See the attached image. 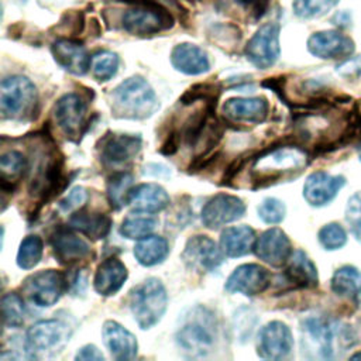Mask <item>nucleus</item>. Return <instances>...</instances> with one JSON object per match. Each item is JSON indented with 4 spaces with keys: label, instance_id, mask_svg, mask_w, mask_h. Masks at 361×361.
I'll return each mask as SVG.
<instances>
[{
    "label": "nucleus",
    "instance_id": "nucleus-48",
    "mask_svg": "<svg viewBox=\"0 0 361 361\" xmlns=\"http://www.w3.org/2000/svg\"><path fill=\"white\" fill-rule=\"evenodd\" d=\"M358 155H360V161H361V148H360V152H358Z\"/></svg>",
    "mask_w": 361,
    "mask_h": 361
},
{
    "label": "nucleus",
    "instance_id": "nucleus-28",
    "mask_svg": "<svg viewBox=\"0 0 361 361\" xmlns=\"http://www.w3.org/2000/svg\"><path fill=\"white\" fill-rule=\"evenodd\" d=\"M255 245V233L250 226L227 227L220 237V247L227 257L247 255Z\"/></svg>",
    "mask_w": 361,
    "mask_h": 361
},
{
    "label": "nucleus",
    "instance_id": "nucleus-8",
    "mask_svg": "<svg viewBox=\"0 0 361 361\" xmlns=\"http://www.w3.org/2000/svg\"><path fill=\"white\" fill-rule=\"evenodd\" d=\"M302 350L310 358L329 360L334 357L336 337L340 330L334 323L320 319L309 317L302 322Z\"/></svg>",
    "mask_w": 361,
    "mask_h": 361
},
{
    "label": "nucleus",
    "instance_id": "nucleus-47",
    "mask_svg": "<svg viewBox=\"0 0 361 361\" xmlns=\"http://www.w3.org/2000/svg\"><path fill=\"white\" fill-rule=\"evenodd\" d=\"M361 358V353H357V354H354L353 357H351V360H360Z\"/></svg>",
    "mask_w": 361,
    "mask_h": 361
},
{
    "label": "nucleus",
    "instance_id": "nucleus-36",
    "mask_svg": "<svg viewBox=\"0 0 361 361\" xmlns=\"http://www.w3.org/2000/svg\"><path fill=\"white\" fill-rule=\"evenodd\" d=\"M44 244L41 237L38 235H27L18 247L17 251V265L21 269H31L34 268L42 257Z\"/></svg>",
    "mask_w": 361,
    "mask_h": 361
},
{
    "label": "nucleus",
    "instance_id": "nucleus-22",
    "mask_svg": "<svg viewBox=\"0 0 361 361\" xmlns=\"http://www.w3.org/2000/svg\"><path fill=\"white\" fill-rule=\"evenodd\" d=\"M141 149V137L131 134H113L103 140L100 158L109 165L131 161Z\"/></svg>",
    "mask_w": 361,
    "mask_h": 361
},
{
    "label": "nucleus",
    "instance_id": "nucleus-29",
    "mask_svg": "<svg viewBox=\"0 0 361 361\" xmlns=\"http://www.w3.org/2000/svg\"><path fill=\"white\" fill-rule=\"evenodd\" d=\"M69 226L83 233L85 235L100 240L104 238L111 227V220L104 213H93V212H76L69 219Z\"/></svg>",
    "mask_w": 361,
    "mask_h": 361
},
{
    "label": "nucleus",
    "instance_id": "nucleus-3",
    "mask_svg": "<svg viewBox=\"0 0 361 361\" xmlns=\"http://www.w3.org/2000/svg\"><path fill=\"white\" fill-rule=\"evenodd\" d=\"M38 93L34 83L25 76L4 78L0 86V111L3 118L28 120L34 117Z\"/></svg>",
    "mask_w": 361,
    "mask_h": 361
},
{
    "label": "nucleus",
    "instance_id": "nucleus-43",
    "mask_svg": "<svg viewBox=\"0 0 361 361\" xmlns=\"http://www.w3.org/2000/svg\"><path fill=\"white\" fill-rule=\"evenodd\" d=\"M337 72L343 78H348V79L358 78L361 75V56H354V58L345 59L343 63H340L337 66Z\"/></svg>",
    "mask_w": 361,
    "mask_h": 361
},
{
    "label": "nucleus",
    "instance_id": "nucleus-1",
    "mask_svg": "<svg viewBox=\"0 0 361 361\" xmlns=\"http://www.w3.org/2000/svg\"><path fill=\"white\" fill-rule=\"evenodd\" d=\"M158 107L155 92L141 76L123 80L113 92V110L118 117L142 120L152 116Z\"/></svg>",
    "mask_w": 361,
    "mask_h": 361
},
{
    "label": "nucleus",
    "instance_id": "nucleus-40",
    "mask_svg": "<svg viewBox=\"0 0 361 361\" xmlns=\"http://www.w3.org/2000/svg\"><path fill=\"white\" fill-rule=\"evenodd\" d=\"M258 217L268 224H276L281 223L285 217L286 207L285 204L275 197H267L264 199L258 206Z\"/></svg>",
    "mask_w": 361,
    "mask_h": 361
},
{
    "label": "nucleus",
    "instance_id": "nucleus-45",
    "mask_svg": "<svg viewBox=\"0 0 361 361\" xmlns=\"http://www.w3.org/2000/svg\"><path fill=\"white\" fill-rule=\"evenodd\" d=\"M75 360H78V361H103L104 357L96 345L87 344V345H83L82 348L78 350V353L75 355Z\"/></svg>",
    "mask_w": 361,
    "mask_h": 361
},
{
    "label": "nucleus",
    "instance_id": "nucleus-18",
    "mask_svg": "<svg viewBox=\"0 0 361 361\" xmlns=\"http://www.w3.org/2000/svg\"><path fill=\"white\" fill-rule=\"evenodd\" d=\"M51 52L55 62L65 71L82 76L90 68L92 58L89 56L86 48L69 38H59L52 42Z\"/></svg>",
    "mask_w": 361,
    "mask_h": 361
},
{
    "label": "nucleus",
    "instance_id": "nucleus-41",
    "mask_svg": "<svg viewBox=\"0 0 361 361\" xmlns=\"http://www.w3.org/2000/svg\"><path fill=\"white\" fill-rule=\"evenodd\" d=\"M345 219H347V223L350 226L353 235L358 241H361V192L353 195L348 199Z\"/></svg>",
    "mask_w": 361,
    "mask_h": 361
},
{
    "label": "nucleus",
    "instance_id": "nucleus-21",
    "mask_svg": "<svg viewBox=\"0 0 361 361\" xmlns=\"http://www.w3.org/2000/svg\"><path fill=\"white\" fill-rule=\"evenodd\" d=\"M103 341L113 355V358L120 361L133 360L137 357L138 344L133 333L114 320H107L102 329Z\"/></svg>",
    "mask_w": 361,
    "mask_h": 361
},
{
    "label": "nucleus",
    "instance_id": "nucleus-6",
    "mask_svg": "<svg viewBox=\"0 0 361 361\" xmlns=\"http://www.w3.org/2000/svg\"><path fill=\"white\" fill-rule=\"evenodd\" d=\"M134 4L121 18V25L127 32L133 35H152L173 25L169 11L155 0H135Z\"/></svg>",
    "mask_w": 361,
    "mask_h": 361
},
{
    "label": "nucleus",
    "instance_id": "nucleus-16",
    "mask_svg": "<svg viewBox=\"0 0 361 361\" xmlns=\"http://www.w3.org/2000/svg\"><path fill=\"white\" fill-rule=\"evenodd\" d=\"M307 49L320 59L347 58L354 52V41L338 31H319L309 37Z\"/></svg>",
    "mask_w": 361,
    "mask_h": 361
},
{
    "label": "nucleus",
    "instance_id": "nucleus-11",
    "mask_svg": "<svg viewBox=\"0 0 361 361\" xmlns=\"http://www.w3.org/2000/svg\"><path fill=\"white\" fill-rule=\"evenodd\" d=\"M223 250L212 238L197 234L186 241L180 258L193 271L210 272L223 262Z\"/></svg>",
    "mask_w": 361,
    "mask_h": 361
},
{
    "label": "nucleus",
    "instance_id": "nucleus-39",
    "mask_svg": "<svg viewBox=\"0 0 361 361\" xmlns=\"http://www.w3.org/2000/svg\"><path fill=\"white\" fill-rule=\"evenodd\" d=\"M319 243L324 250H338L347 243L345 230L337 223H329L320 228Z\"/></svg>",
    "mask_w": 361,
    "mask_h": 361
},
{
    "label": "nucleus",
    "instance_id": "nucleus-37",
    "mask_svg": "<svg viewBox=\"0 0 361 361\" xmlns=\"http://www.w3.org/2000/svg\"><path fill=\"white\" fill-rule=\"evenodd\" d=\"M118 56L110 51H99L92 56L90 69L99 82L110 80L118 71Z\"/></svg>",
    "mask_w": 361,
    "mask_h": 361
},
{
    "label": "nucleus",
    "instance_id": "nucleus-33",
    "mask_svg": "<svg viewBox=\"0 0 361 361\" xmlns=\"http://www.w3.org/2000/svg\"><path fill=\"white\" fill-rule=\"evenodd\" d=\"M133 175L127 172H118L107 180V197L114 209H121L128 204V196L133 189Z\"/></svg>",
    "mask_w": 361,
    "mask_h": 361
},
{
    "label": "nucleus",
    "instance_id": "nucleus-30",
    "mask_svg": "<svg viewBox=\"0 0 361 361\" xmlns=\"http://www.w3.org/2000/svg\"><path fill=\"white\" fill-rule=\"evenodd\" d=\"M135 259L144 267H154L165 261L169 254V244L164 237L147 235L134 247Z\"/></svg>",
    "mask_w": 361,
    "mask_h": 361
},
{
    "label": "nucleus",
    "instance_id": "nucleus-46",
    "mask_svg": "<svg viewBox=\"0 0 361 361\" xmlns=\"http://www.w3.org/2000/svg\"><path fill=\"white\" fill-rule=\"evenodd\" d=\"M357 303H358V307H360V310H361V293L357 295Z\"/></svg>",
    "mask_w": 361,
    "mask_h": 361
},
{
    "label": "nucleus",
    "instance_id": "nucleus-42",
    "mask_svg": "<svg viewBox=\"0 0 361 361\" xmlns=\"http://www.w3.org/2000/svg\"><path fill=\"white\" fill-rule=\"evenodd\" d=\"M86 200H87V192H86V189L82 188V186H76V188H73V189L68 193V196H66L63 200H61L59 207H61V210H63V212H72V210L79 209Z\"/></svg>",
    "mask_w": 361,
    "mask_h": 361
},
{
    "label": "nucleus",
    "instance_id": "nucleus-17",
    "mask_svg": "<svg viewBox=\"0 0 361 361\" xmlns=\"http://www.w3.org/2000/svg\"><path fill=\"white\" fill-rule=\"evenodd\" d=\"M254 251L259 259L271 267L286 265L292 255V247L288 235L278 227L265 230L255 241Z\"/></svg>",
    "mask_w": 361,
    "mask_h": 361
},
{
    "label": "nucleus",
    "instance_id": "nucleus-23",
    "mask_svg": "<svg viewBox=\"0 0 361 361\" xmlns=\"http://www.w3.org/2000/svg\"><path fill=\"white\" fill-rule=\"evenodd\" d=\"M51 244L54 255L61 264H75L90 255V245L71 230L55 231Z\"/></svg>",
    "mask_w": 361,
    "mask_h": 361
},
{
    "label": "nucleus",
    "instance_id": "nucleus-34",
    "mask_svg": "<svg viewBox=\"0 0 361 361\" xmlns=\"http://www.w3.org/2000/svg\"><path fill=\"white\" fill-rule=\"evenodd\" d=\"M157 226V220L147 213L137 212V214L127 216L120 227V233L123 237L128 240H141L149 235Z\"/></svg>",
    "mask_w": 361,
    "mask_h": 361
},
{
    "label": "nucleus",
    "instance_id": "nucleus-15",
    "mask_svg": "<svg viewBox=\"0 0 361 361\" xmlns=\"http://www.w3.org/2000/svg\"><path fill=\"white\" fill-rule=\"evenodd\" d=\"M269 283L271 275L264 267L258 264H243L230 274L224 289L230 293L255 296L268 289Z\"/></svg>",
    "mask_w": 361,
    "mask_h": 361
},
{
    "label": "nucleus",
    "instance_id": "nucleus-27",
    "mask_svg": "<svg viewBox=\"0 0 361 361\" xmlns=\"http://www.w3.org/2000/svg\"><path fill=\"white\" fill-rule=\"evenodd\" d=\"M285 276L288 282L298 288H314L317 286V269L312 259L302 251L292 252L286 262Z\"/></svg>",
    "mask_w": 361,
    "mask_h": 361
},
{
    "label": "nucleus",
    "instance_id": "nucleus-10",
    "mask_svg": "<svg viewBox=\"0 0 361 361\" xmlns=\"http://www.w3.org/2000/svg\"><path fill=\"white\" fill-rule=\"evenodd\" d=\"M245 58L258 69L271 68L279 58V25L262 24L245 45Z\"/></svg>",
    "mask_w": 361,
    "mask_h": 361
},
{
    "label": "nucleus",
    "instance_id": "nucleus-5",
    "mask_svg": "<svg viewBox=\"0 0 361 361\" xmlns=\"http://www.w3.org/2000/svg\"><path fill=\"white\" fill-rule=\"evenodd\" d=\"M179 348L189 357L207 355L216 343V322L210 310L196 307L176 333Z\"/></svg>",
    "mask_w": 361,
    "mask_h": 361
},
{
    "label": "nucleus",
    "instance_id": "nucleus-9",
    "mask_svg": "<svg viewBox=\"0 0 361 361\" xmlns=\"http://www.w3.org/2000/svg\"><path fill=\"white\" fill-rule=\"evenodd\" d=\"M68 289L66 276L56 269L38 271L23 283V293L38 307H49L55 305Z\"/></svg>",
    "mask_w": 361,
    "mask_h": 361
},
{
    "label": "nucleus",
    "instance_id": "nucleus-14",
    "mask_svg": "<svg viewBox=\"0 0 361 361\" xmlns=\"http://www.w3.org/2000/svg\"><path fill=\"white\" fill-rule=\"evenodd\" d=\"M245 206L237 196L220 193L212 197L202 209V223L212 230L233 223L244 216Z\"/></svg>",
    "mask_w": 361,
    "mask_h": 361
},
{
    "label": "nucleus",
    "instance_id": "nucleus-12",
    "mask_svg": "<svg viewBox=\"0 0 361 361\" xmlns=\"http://www.w3.org/2000/svg\"><path fill=\"white\" fill-rule=\"evenodd\" d=\"M293 347L289 327L278 320L265 324L257 340V354L265 360H282L288 357Z\"/></svg>",
    "mask_w": 361,
    "mask_h": 361
},
{
    "label": "nucleus",
    "instance_id": "nucleus-7",
    "mask_svg": "<svg viewBox=\"0 0 361 361\" xmlns=\"http://www.w3.org/2000/svg\"><path fill=\"white\" fill-rule=\"evenodd\" d=\"M71 330L61 320H39L25 334V348L31 358L54 355L69 341Z\"/></svg>",
    "mask_w": 361,
    "mask_h": 361
},
{
    "label": "nucleus",
    "instance_id": "nucleus-2",
    "mask_svg": "<svg viewBox=\"0 0 361 361\" xmlns=\"http://www.w3.org/2000/svg\"><path fill=\"white\" fill-rule=\"evenodd\" d=\"M166 306V289L157 278L145 279L130 292V309L142 330L154 327L165 314Z\"/></svg>",
    "mask_w": 361,
    "mask_h": 361
},
{
    "label": "nucleus",
    "instance_id": "nucleus-19",
    "mask_svg": "<svg viewBox=\"0 0 361 361\" xmlns=\"http://www.w3.org/2000/svg\"><path fill=\"white\" fill-rule=\"evenodd\" d=\"M344 185L345 179L340 175H330L322 171L313 172L303 185V196L309 204L320 207L331 202Z\"/></svg>",
    "mask_w": 361,
    "mask_h": 361
},
{
    "label": "nucleus",
    "instance_id": "nucleus-20",
    "mask_svg": "<svg viewBox=\"0 0 361 361\" xmlns=\"http://www.w3.org/2000/svg\"><path fill=\"white\" fill-rule=\"evenodd\" d=\"M227 118L237 123H262L269 113V104L265 97H233L223 106Z\"/></svg>",
    "mask_w": 361,
    "mask_h": 361
},
{
    "label": "nucleus",
    "instance_id": "nucleus-32",
    "mask_svg": "<svg viewBox=\"0 0 361 361\" xmlns=\"http://www.w3.org/2000/svg\"><path fill=\"white\" fill-rule=\"evenodd\" d=\"M28 162L25 157L18 151H8L0 158V172H1V188L13 186L27 171Z\"/></svg>",
    "mask_w": 361,
    "mask_h": 361
},
{
    "label": "nucleus",
    "instance_id": "nucleus-4",
    "mask_svg": "<svg viewBox=\"0 0 361 361\" xmlns=\"http://www.w3.org/2000/svg\"><path fill=\"white\" fill-rule=\"evenodd\" d=\"M307 164V154L299 145L271 147L255 157L252 172L257 175L258 185L267 180H275L285 173L302 171Z\"/></svg>",
    "mask_w": 361,
    "mask_h": 361
},
{
    "label": "nucleus",
    "instance_id": "nucleus-44",
    "mask_svg": "<svg viewBox=\"0 0 361 361\" xmlns=\"http://www.w3.org/2000/svg\"><path fill=\"white\" fill-rule=\"evenodd\" d=\"M235 3L257 20L265 14L269 0H235Z\"/></svg>",
    "mask_w": 361,
    "mask_h": 361
},
{
    "label": "nucleus",
    "instance_id": "nucleus-26",
    "mask_svg": "<svg viewBox=\"0 0 361 361\" xmlns=\"http://www.w3.org/2000/svg\"><path fill=\"white\" fill-rule=\"evenodd\" d=\"M128 204L141 213H158L168 207L169 196L158 183H141L131 189Z\"/></svg>",
    "mask_w": 361,
    "mask_h": 361
},
{
    "label": "nucleus",
    "instance_id": "nucleus-35",
    "mask_svg": "<svg viewBox=\"0 0 361 361\" xmlns=\"http://www.w3.org/2000/svg\"><path fill=\"white\" fill-rule=\"evenodd\" d=\"M1 316L6 327L17 329L23 326L25 319V307L20 295L10 292L1 298Z\"/></svg>",
    "mask_w": 361,
    "mask_h": 361
},
{
    "label": "nucleus",
    "instance_id": "nucleus-13",
    "mask_svg": "<svg viewBox=\"0 0 361 361\" xmlns=\"http://www.w3.org/2000/svg\"><path fill=\"white\" fill-rule=\"evenodd\" d=\"M55 121L71 140L79 138L86 126V104L76 93L63 94L55 104Z\"/></svg>",
    "mask_w": 361,
    "mask_h": 361
},
{
    "label": "nucleus",
    "instance_id": "nucleus-38",
    "mask_svg": "<svg viewBox=\"0 0 361 361\" xmlns=\"http://www.w3.org/2000/svg\"><path fill=\"white\" fill-rule=\"evenodd\" d=\"M340 0H293V11L300 18H316L327 14Z\"/></svg>",
    "mask_w": 361,
    "mask_h": 361
},
{
    "label": "nucleus",
    "instance_id": "nucleus-24",
    "mask_svg": "<svg viewBox=\"0 0 361 361\" xmlns=\"http://www.w3.org/2000/svg\"><path fill=\"white\" fill-rule=\"evenodd\" d=\"M172 66L185 75H202L210 69L207 54L197 45L183 42L176 45L171 52Z\"/></svg>",
    "mask_w": 361,
    "mask_h": 361
},
{
    "label": "nucleus",
    "instance_id": "nucleus-31",
    "mask_svg": "<svg viewBox=\"0 0 361 361\" xmlns=\"http://www.w3.org/2000/svg\"><path fill=\"white\" fill-rule=\"evenodd\" d=\"M331 290L338 296H357L361 292V272L351 265L338 268L331 278Z\"/></svg>",
    "mask_w": 361,
    "mask_h": 361
},
{
    "label": "nucleus",
    "instance_id": "nucleus-25",
    "mask_svg": "<svg viewBox=\"0 0 361 361\" xmlns=\"http://www.w3.org/2000/svg\"><path fill=\"white\" fill-rule=\"evenodd\" d=\"M128 272L126 265L114 257L104 259L96 269L93 278L94 290L102 296H111L117 293L127 281Z\"/></svg>",
    "mask_w": 361,
    "mask_h": 361
}]
</instances>
